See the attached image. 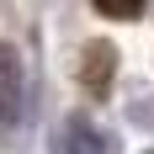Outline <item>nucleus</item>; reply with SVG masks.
<instances>
[{"label": "nucleus", "mask_w": 154, "mask_h": 154, "mask_svg": "<svg viewBox=\"0 0 154 154\" xmlns=\"http://www.w3.org/2000/svg\"><path fill=\"white\" fill-rule=\"evenodd\" d=\"M21 117H27V64L16 43H0V133H16Z\"/></svg>", "instance_id": "obj_1"}, {"label": "nucleus", "mask_w": 154, "mask_h": 154, "mask_svg": "<svg viewBox=\"0 0 154 154\" xmlns=\"http://www.w3.org/2000/svg\"><path fill=\"white\" fill-rule=\"evenodd\" d=\"M59 154H112V138L91 117H69L64 133H59Z\"/></svg>", "instance_id": "obj_2"}, {"label": "nucleus", "mask_w": 154, "mask_h": 154, "mask_svg": "<svg viewBox=\"0 0 154 154\" xmlns=\"http://www.w3.org/2000/svg\"><path fill=\"white\" fill-rule=\"evenodd\" d=\"M112 48L106 43H91L85 48V64H80V80H85V91L91 96H106V85H112Z\"/></svg>", "instance_id": "obj_3"}, {"label": "nucleus", "mask_w": 154, "mask_h": 154, "mask_svg": "<svg viewBox=\"0 0 154 154\" xmlns=\"http://www.w3.org/2000/svg\"><path fill=\"white\" fill-rule=\"evenodd\" d=\"M96 11L112 16V21H128V16H138V11H143V0H96Z\"/></svg>", "instance_id": "obj_4"}, {"label": "nucleus", "mask_w": 154, "mask_h": 154, "mask_svg": "<svg viewBox=\"0 0 154 154\" xmlns=\"http://www.w3.org/2000/svg\"><path fill=\"white\" fill-rule=\"evenodd\" d=\"M149 154H154V149H149Z\"/></svg>", "instance_id": "obj_5"}]
</instances>
